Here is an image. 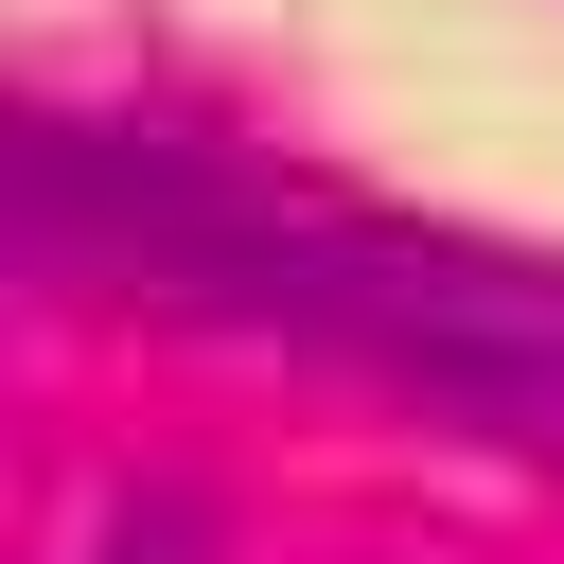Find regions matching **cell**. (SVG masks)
I'll return each instance as SVG.
<instances>
[{"instance_id": "obj_1", "label": "cell", "mask_w": 564, "mask_h": 564, "mask_svg": "<svg viewBox=\"0 0 564 564\" xmlns=\"http://www.w3.org/2000/svg\"><path fill=\"white\" fill-rule=\"evenodd\" d=\"M35 264L141 282V300L282 335V352H335L388 405L564 476V264L546 247L405 229V212H317V194H247V176H212L176 141L35 123Z\"/></svg>"}]
</instances>
